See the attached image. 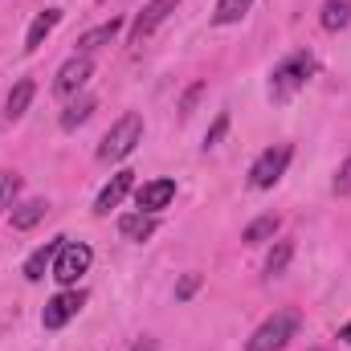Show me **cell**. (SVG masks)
<instances>
[{
  "instance_id": "obj_1",
  "label": "cell",
  "mask_w": 351,
  "mask_h": 351,
  "mask_svg": "<svg viewBox=\"0 0 351 351\" xmlns=\"http://www.w3.org/2000/svg\"><path fill=\"white\" fill-rule=\"evenodd\" d=\"M311 78H315V58L306 49H298V53H290V58H282L274 66V74H269V98L286 102L290 94H298Z\"/></svg>"
},
{
  "instance_id": "obj_2",
  "label": "cell",
  "mask_w": 351,
  "mask_h": 351,
  "mask_svg": "<svg viewBox=\"0 0 351 351\" xmlns=\"http://www.w3.org/2000/svg\"><path fill=\"white\" fill-rule=\"evenodd\" d=\"M143 139V119L135 114V110H127L106 135H102V147H98V160H106V164H114V160H127L131 152H135V143Z\"/></svg>"
},
{
  "instance_id": "obj_3",
  "label": "cell",
  "mask_w": 351,
  "mask_h": 351,
  "mask_svg": "<svg viewBox=\"0 0 351 351\" xmlns=\"http://www.w3.org/2000/svg\"><path fill=\"white\" fill-rule=\"evenodd\" d=\"M298 311H274L269 319H265L262 327L250 335V343L245 351H282L290 339H294V331H298Z\"/></svg>"
},
{
  "instance_id": "obj_4",
  "label": "cell",
  "mask_w": 351,
  "mask_h": 351,
  "mask_svg": "<svg viewBox=\"0 0 351 351\" xmlns=\"http://www.w3.org/2000/svg\"><path fill=\"white\" fill-rule=\"evenodd\" d=\"M290 160H294V147H286V143H278V147H265L262 156L254 160V168H250V188H274L286 168H290Z\"/></svg>"
},
{
  "instance_id": "obj_5",
  "label": "cell",
  "mask_w": 351,
  "mask_h": 351,
  "mask_svg": "<svg viewBox=\"0 0 351 351\" xmlns=\"http://www.w3.org/2000/svg\"><path fill=\"white\" fill-rule=\"evenodd\" d=\"M90 262H94V250H90L86 241H66V245H62V254L53 258L49 278H58L62 286H74V282L90 269Z\"/></svg>"
},
{
  "instance_id": "obj_6",
  "label": "cell",
  "mask_w": 351,
  "mask_h": 351,
  "mask_svg": "<svg viewBox=\"0 0 351 351\" xmlns=\"http://www.w3.org/2000/svg\"><path fill=\"white\" fill-rule=\"evenodd\" d=\"M82 306H86V294L66 286L62 294H53V298L45 302V311H41V327H45V331H62V327L82 311Z\"/></svg>"
},
{
  "instance_id": "obj_7",
  "label": "cell",
  "mask_w": 351,
  "mask_h": 351,
  "mask_svg": "<svg viewBox=\"0 0 351 351\" xmlns=\"http://www.w3.org/2000/svg\"><path fill=\"white\" fill-rule=\"evenodd\" d=\"M176 8H180V0H147L143 4V12L135 16V25H131V45H143L168 16H172Z\"/></svg>"
},
{
  "instance_id": "obj_8",
  "label": "cell",
  "mask_w": 351,
  "mask_h": 351,
  "mask_svg": "<svg viewBox=\"0 0 351 351\" xmlns=\"http://www.w3.org/2000/svg\"><path fill=\"white\" fill-rule=\"evenodd\" d=\"M90 74H94V62H90L86 53H74V58L58 70V78H53V94H58V98H74V94L90 82Z\"/></svg>"
},
{
  "instance_id": "obj_9",
  "label": "cell",
  "mask_w": 351,
  "mask_h": 351,
  "mask_svg": "<svg viewBox=\"0 0 351 351\" xmlns=\"http://www.w3.org/2000/svg\"><path fill=\"white\" fill-rule=\"evenodd\" d=\"M176 200V180H147L143 188H135V204H139V213H160V208H168Z\"/></svg>"
},
{
  "instance_id": "obj_10",
  "label": "cell",
  "mask_w": 351,
  "mask_h": 351,
  "mask_svg": "<svg viewBox=\"0 0 351 351\" xmlns=\"http://www.w3.org/2000/svg\"><path fill=\"white\" fill-rule=\"evenodd\" d=\"M131 188H135V172H114V176H110V184L98 192L94 213H98V217H106L110 208H119V204H123V196H127Z\"/></svg>"
},
{
  "instance_id": "obj_11",
  "label": "cell",
  "mask_w": 351,
  "mask_h": 351,
  "mask_svg": "<svg viewBox=\"0 0 351 351\" xmlns=\"http://www.w3.org/2000/svg\"><path fill=\"white\" fill-rule=\"evenodd\" d=\"M58 21H62V8H45V12H37L33 25H29V33H25V49L37 53V49L45 45V37L58 29Z\"/></svg>"
},
{
  "instance_id": "obj_12",
  "label": "cell",
  "mask_w": 351,
  "mask_h": 351,
  "mask_svg": "<svg viewBox=\"0 0 351 351\" xmlns=\"http://www.w3.org/2000/svg\"><path fill=\"white\" fill-rule=\"evenodd\" d=\"M156 229H160L156 213H123V217H119V233H123L127 241H147Z\"/></svg>"
},
{
  "instance_id": "obj_13",
  "label": "cell",
  "mask_w": 351,
  "mask_h": 351,
  "mask_svg": "<svg viewBox=\"0 0 351 351\" xmlns=\"http://www.w3.org/2000/svg\"><path fill=\"white\" fill-rule=\"evenodd\" d=\"M62 245H66V237H53V241H45V245H41V250H37V254L25 262V278H29V282H41V278L53 269V258L62 254Z\"/></svg>"
},
{
  "instance_id": "obj_14",
  "label": "cell",
  "mask_w": 351,
  "mask_h": 351,
  "mask_svg": "<svg viewBox=\"0 0 351 351\" xmlns=\"http://www.w3.org/2000/svg\"><path fill=\"white\" fill-rule=\"evenodd\" d=\"M33 94H37V82H33V78H21L16 86L8 90V98H4V114H8V123H16V119H25V110H29V102H33Z\"/></svg>"
},
{
  "instance_id": "obj_15",
  "label": "cell",
  "mask_w": 351,
  "mask_h": 351,
  "mask_svg": "<svg viewBox=\"0 0 351 351\" xmlns=\"http://www.w3.org/2000/svg\"><path fill=\"white\" fill-rule=\"evenodd\" d=\"M119 29H123V21H119V16H110L106 25H98V29H90V33H82V37H78V53H86V58H90L94 49L110 45V41L119 37Z\"/></svg>"
},
{
  "instance_id": "obj_16",
  "label": "cell",
  "mask_w": 351,
  "mask_h": 351,
  "mask_svg": "<svg viewBox=\"0 0 351 351\" xmlns=\"http://www.w3.org/2000/svg\"><path fill=\"white\" fill-rule=\"evenodd\" d=\"M319 25L327 33H339L351 25V0H323V12H319Z\"/></svg>"
},
{
  "instance_id": "obj_17",
  "label": "cell",
  "mask_w": 351,
  "mask_h": 351,
  "mask_svg": "<svg viewBox=\"0 0 351 351\" xmlns=\"http://www.w3.org/2000/svg\"><path fill=\"white\" fill-rule=\"evenodd\" d=\"M94 106H98V102H94L90 94H82V98L74 94V102H70V106L62 110V127H66V131H78V127L86 123L90 114H94Z\"/></svg>"
},
{
  "instance_id": "obj_18",
  "label": "cell",
  "mask_w": 351,
  "mask_h": 351,
  "mask_svg": "<svg viewBox=\"0 0 351 351\" xmlns=\"http://www.w3.org/2000/svg\"><path fill=\"white\" fill-rule=\"evenodd\" d=\"M274 233H278V217H274V213H265V217H258V221H250V225H245L241 241H245V245H265V241H274Z\"/></svg>"
},
{
  "instance_id": "obj_19",
  "label": "cell",
  "mask_w": 351,
  "mask_h": 351,
  "mask_svg": "<svg viewBox=\"0 0 351 351\" xmlns=\"http://www.w3.org/2000/svg\"><path fill=\"white\" fill-rule=\"evenodd\" d=\"M45 213H49L45 200H25V204L12 208V229H33L37 221H45Z\"/></svg>"
},
{
  "instance_id": "obj_20",
  "label": "cell",
  "mask_w": 351,
  "mask_h": 351,
  "mask_svg": "<svg viewBox=\"0 0 351 351\" xmlns=\"http://www.w3.org/2000/svg\"><path fill=\"white\" fill-rule=\"evenodd\" d=\"M250 8H254V0H217V8H213V25H237Z\"/></svg>"
},
{
  "instance_id": "obj_21",
  "label": "cell",
  "mask_w": 351,
  "mask_h": 351,
  "mask_svg": "<svg viewBox=\"0 0 351 351\" xmlns=\"http://www.w3.org/2000/svg\"><path fill=\"white\" fill-rule=\"evenodd\" d=\"M290 258H294V241L286 237V241H278V245L269 250V258H265V278H278V274H286Z\"/></svg>"
},
{
  "instance_id": "obj_22",
  "label": "cell",
  "mask_w": 351,
  "mask_h": 351,
  "mask_svg": "<svg viewBox=\"0 0 351 351\" xmlns=\"http://www.w3.org/2000/svg\"><path fill=\"white\" fill-rule=\"evenodd\" d=\"M16 192H21V176H16V172H0V213H4V208H12Z\"/></svg>"
},
{
  "instance_id": "obj_23",
  "label": "cell",
  "mask_w": 351,
  "mask_h": 351,
  "mask_svg": "<svg viewBox=\"0 0 351 351\" xmlns=\"http://www.w3.org/2000/svg\"><path fill=\"white\" fill-rule=\"evenodd\" d=\"M225 131H229V114H225V110H221V114H217V119H213V127H208V131H204V152H208V147H217V143H221V139H225Z\"/></svg>"
},
{
  "instance_id": "obj_24",
  "label": "cell",
  "mask_w": 351,
  "mask_h": 351,
  "mask_svg": "<svg viewBox=\"0 0 351 351\" xmlns=\"http://www.w3.org/2000/svg\"><path fill=\"white\" fill-rule=\"evenodd\" d=\"M331 188H335V196H351V156L339 164V172H335V184H331Z\"/></svg>"
},
{
  "instance_id": "obj_25",
  "label": "cell",
  "mask_w": 351,
  "mask_h": 351,
  "mask_svg": "<svg viewBox=\"0 0 351 351\" xmlns=\"http://www.w3.org/2000/svg\"><path fill=\"white\" fill-rule=\"evenodd\" d=\"M196 290H200V274H184V282H180V286H176V298H180V302H184V298H192V294H196Z\"/></svg>"
},
{
  "instance_id": "obj_26",
  "label": "cell",
  "mask_w": 351,
  "mask_h": 351,
  "mask_svg": "<svg viewBox=\"0 0 351 351\" xmlns=\"http://www.w3.org/2000/svg\"><path fill=\"white\" fill-rule=\"evenodd\" d=\"M200 94H204V82H196V86L184 94V102H180V114H192V106H196V98H200Z\"/></svg>"
},
{
  "instance_id": "obj_27",
  "label": "cell",
  "mask_w": 351,
  "mask_h": 351,
  "mask_svg": "<svg viewBox=\"0 0 351 351\" xmlns=\"http://www.w3.org/2000/svg\"><path fill=\"white\" fill-rule=\"evenodd\" d=\"M131 351H160V343H156V339H139Z\"/></svg>"
},
{
  "instance_id": "obj_28",
  "label": "cell",
  "mask_w": 351,
  "mask_h": 351,
  "mask_svg": "<svg viewBox=\"0 0 351 351\" xmlns=\"http://www.w3.org/2000/svg\"><path fill=\"white\" fill-rule=\"evenodd\" d=\"M339 339H343V343H351V323H348V327H339Z\"/></svg>"
},
{
  "instance_id": "obj_29",
  "label": "cell",
  "mask_w": 351,
  "mask_h": 351,
  "mask_svg": "<svg viewBox=\"0 0 351 351\" xmlns=\"http://www.w3.org/2000/svg\"><path fill=\"white\" fill-rule=\"evenodd\" d=\"M311 351H331V348H311Z\"/></svg>"
}]
</instances>
